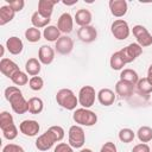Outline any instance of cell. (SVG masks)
<instances>
[{
	"instance_id": "obj_27",
	"label": "cell",
	"mask_w": 152,
	"mask_h": 152,
	"mask_svg": "<svg viewBox=\"0 0 152 152\" xmlns=\"http://www.w3.org/2000/svg\"><path fill=\"white\" fill-rule=\"evenodd\" d=\"M28 112L31 114H39L44 108V102L39 97H31L28 101Z\"/></svg>"
},
{
	"instance_id": "obj_18",
	"label": "cell",
	"mask_w": 152,
	"mask_h": 152,
	"mask_svg": "<svg viewBox=\"0 0 152 152\" xmlns=\"http://www.w3.org/2000/svg\"><path fill=\"white\" fill-rule=\"evenodd\" d=\"M97 100L102 106H112L115 101V93L109 88H102L97 93Z\"/></svg>"
},
{
	"instance_id": "obj_46",
	"label": "cell",
	"mask_w": 152,
	"mask_h": 152,
	"mask_svg": "<svg viewBox=\"0 0 152 152\" xmlns=\"http://www.w3.org/2000/svg\"><path fill=\"white\" fill-rule=\"evenodd\" d=\"M151 152H152V150H151Z\"/></svg>"
},
{
	"instance_id": "obj_22",
	"label": "cell",
	"mask_w": 152,
	"mask_h": 152,
	"mask_svg": "<svg viewBox=\"0 0 152 152\" xmlns=\"http://www.w3.org/2000/svg\"><path fill=\"white\" fill-rule=\"evenodd\" d=\"M15 15V12L13 11V8L8 5H4L0 7V26H4L6 24H8L10 21L13 20Z\"/></svg>"
},
{
	"instance_id": "obj_44",
	"label": "cell",
	"mask_w": 152,
	"mask_h": 152,
	"mask_svg": "<svg viewBox=\"0 0 152 152\" xmlns=\"http://www.w3.org/2000/svg\"><path fill=\"white\" fill-rule=\"evenodd\" d=\"M80 152H93V151H91L90 148H82Z\"/></svg>"
},
{
	"instance_id": "obj_28",
	"label": "cell",
	"mask_w": 152,
	"mask_h": 152,
	"mask_svg": "<svg viewBox=\"0 0 152 152\" xmlns=\"http://www.w3.org/2000/svg\"><path fill=\"white\" fill-rule=\"evenodd\" d=\"M50 21H51V19H46V18L42 17L37 11L31 15V23H32L33 27H36V28L46 27V26H49Z\"/></svg>"
},
{
	"instance_id": "obj_32",
	"label": "cell",
	"mask_w": 152,
	"mask_h": 152,
	"mask_svg": "<svg viewBox=\"0 0 152 152\" xmlns=\"http://www.w3.org/2000/svg\"><path fill=\"white\" fill-rule=\"evenodd\" d=\"M11 81L15 84V86H25L28 83V77H27V74L19 70L18 72H15L12 77H11Z\"/></svg>"
},
{
	"instance_id": "obj_8",
	"label": "cell",
	"mask_w": 152,
	"mask_h": 152,
	"mask_svg": "<svg viewBox=\"0 0 152 152\" xmlns=\"http://www.w3.org/2000/svg\"><path fill=\"white\" fill-rule=\"evenodd\" d=\"M133 36L137 39V43L141 46V48H147L150 45H152V34L147 31V28L142 25H135L132 28Z\"/></svg>"
},
{
	"instance_id": "obj_43",
	"label": "cell",
	"mask_w": 152,
	"mask_h": 152,
	"mask_svg": "<svg viewBox=\"0 0 152 152\" xmlns=\"http://www.w3.org/2000/svg\"><path fill=\"white\" fill-rule=\"evenodd\" d=\"M63 4H64V5H75V4H77V0H74V1H71V2H68V1H63Z\"/></svg>"
},
{
	"instance_id": "obj_25",
	"label": "cell",
	"mask_w": 152,
	"mask_h": 152,
	"mask_svg": "<svg viewBox=\"0 0 152 152\" xmlns=\"http://www.w3.org/2000/svg\"><path fill=\"white\" fill-rule=\"evenodd\" d=\"M120 80L128 82L133 86H137V83L139 81V76H138L137 71L133 69H122L120 72Z\"/></svg>"
},
{
	"instance_id": "obj_11",
	"label": "cell",
	"mask_w": 152,
	"mask_h": 152,
	"mask_svg": "<svg viewBox=\"0 0 152 152\" xmlns=\"http://www.w3.org/2000/svg\"><path fill=\"white\" fill-rule=\"evenodd\" d=\"M40 126L36 120H24L19 125V131L26 137H34L38 134Z\"/></svg>"
},
{
	"instance_id": "obj_7",
	"label": "cell",
	"mask_w": 152,
	"mask_h": 152,
	"mask_svg": "<svg viewBox=\"0 0 152 152\" xmlns=\"http://www.w3.org/2000/svg\"><path fill=\"white\" fill-rule=\"evenodd\" d=\"M58 139L56 137V134L53 133V131L49 127V129L46 132H44L43 134H40L37 140H36V147L39 151H48L50 150L55 142H57Z\"/></svg>"
},
{
	"instance_id": "obj_38",
	"label": "cell",
	"mask_w": 152,
	"mask_h": 152,
	"mask_svg": "<svg viewBox=\"0 0 152 152\" xmlns=\"http://www.w3.org/2000/svg\"><path fill=\"white\" fill-rule=\"evenodd\" d=\"M1 152H25L24 148L20 146V145H17V144H7L4 146L2 151Z\"/></svg>"
},
{
	"instance_id": "obj_29",
	"label": "cell",
	"mask_w": 152,
	"mask_h": 152,
	"mask_svg": "<svg viewBox=\"0 0 152 152\" xmlns=\"http://www.w3.org/2000/svg\"><path fill=\"white\" fill-rule=\"evenodd\" d=\"M137 137L141 142H148L152 140V128L148 126H141L138 132H137Z\"/></svg>"
},
{
	"instance_id": "obj_31",
	"label": "cell",
	"mask_w": 152,
	"mask_h": 152,
	"mask_svg": "<svg viewBox=\"0 0 152 152\" xmlns=\"http://www.w3.org/2000/svg\"><path fill=\"white\" fill-rule=\"evenodd\" d=\"M137 89L140 94H150L152 91V83L147 80V77L139 78L137 83Z\"/></svg>"
},
{
	"instance_id": "obj_24",
	"label": "cell",
	"mask_w": 152,
	"mask_h": 152,
	"mask_svg": "<svg viewBox=\"0 0 152 152\" xmlns=\"http://www.w3.org/2000/svg\"><path fill=\"white\" fill-rule=\"evenodd\" d=\"M40 64H42V63H40L39 59H37V58H30V59H27V62L25 63L26 74L31 75L32 77H33V76H38V74L40 72V69H42Z\"/></svg>"
},
{
	"instance_id": "obj_2",
	"label": "cell",
	"mask_w": 152,
	"mask_h": 152,
	"mask_svg": "<svg viewBox=\"0 0 152 152\" xmlns=\"http://www.w3.org/2000/svg\"><path fill=\"white\" fill-rule=\"evenodd\" d=\"M56 101L62 108L66 110H74L78 104V97L75 95V93L71 89H68V88H63L57 91Z\"/></svg>"
},
{
	"instance_id": "obj_17",
	"label": "cell",
	"mask_w": 152,
	"mask_h": 152,
	"mask_svg": "<svg viewBox=\"0 0 152 152\" xmlns=\"http://www.w3.org/2000/svg\"><path fill=\"white\" fill-rule=\"evenodd\" d=\"M38 59L44 65L51 64L55 59V50L49 45H42L38 51Z\"/></svg>"
},
{
	"instance_id": "obj_34",
	"label": "cell",
	"mask_w": 152,
	"mask_h": 152,
	"mask_svg": "<svg viewBox=\"0 0 152 152\" xmlns=\"http://www.w3.org/2000/svg\"><path fill=\"white\" fill-rule=\"evenodd\" d=\"M134 137H135V133L131 128H122L119 132V140L122 142H126V144L133 141Z\"/></svg>"
},
{
	"instance_id": "obj_6",
	"label": "cell",
	"mask_w": 152,
	"mask_h": 152,
	"mask_svg": "<svg viewBox=\"0 0 152 152\" xmlns=\"http://www.w3.org/2000/svg\"><path fill=\"white\" fill-rule=\"evenodd\" d=\"M110 32L118 40H125L128 38L131 30L128 26V23L124 19H116L110 25Z\"/></svg>"
},
{
	"instance_id": "obj_21",
	"label": "cell",
	"mask_w": 152,
	"mask_h": 152,
	"mask_svg": "<svg viewBox=\"0 0 152 152\" xmlns=\"http://www.w3.org/2000/svg\"><path fill=\"white\" fill-rule=\"evenodd\" d=\"M74 19H75L76 24L82 27V26H88V25H90L91 19H93V15H91V13H90L89 10H87V8H81V10H78V11L76 12Z\"/></svg>"
},
{
	"instance_id": "obj_19",
	"label": "cell",
	"mask_w": 152,
	"mask_h": 152,
	"mask_svg": "<svg viewBox=\"0 0 152 152\" xmlns=\"http://www.w3.org/2000/svg\"><path fill=\"white\" fill-rule=\"evenodd\" d=\"M6 48H7L10 53L19 55V53H21V51L24 49V44H23V40L20 38L12 36L6 40Z\"/></svg>"
},
{
	"instance_id": "obj_13",
	"label": "cell",
	"mask_w": 152,
	"mask_h": 152,
	"mask_svg": "<svg viewBox=\"0 0 152 152\" xmlns=\"http://www.w3.org/2000/svg\"><path fill=\"white\" fill-rule=\"evenodd\" d=\"M19 70L20 69H19V66L15 62H13L10 58H5V57L1 58V61H0V71H1L2 75H5L6 77H8L11 80V77L15 72H18Z\"/></svg>"
},
{
	"instance_id": "obj_36",
	"label": "cell",
	"mask_w": 152,
	"mask_h": 152,
	"mask_svg": "<svg viewBox=\"0 0 152 152\" xmlns=\"http://www.w3.org/2000/svg\"><path fill=\"white\" fill-rule=\"evenodd\" d=\"M1 132H2L4 138L7 139V140H13L18 137V128H17L15 125H12V126H10L5 129H1Z\"/></svg>"
},
{
	"instance_id": "obj_9",
	"label": "cell",
	"mask_w": 152,
	"mask_h": 152,
	"mask_svg": "<svg viewBox=\"0 0 152 152\" xmlns=\"http://www.w3.org/2000/svg\"><path fill=\"white\" fill-rule=\"evenodd\" d=\"M119 52L121 53L124 61L127 64V63H131L134 59H137L142 53V48L138 43H131L127 46H125L124 49H121Z\"/></svg>"
},
{
	"instance_id": "obj_35",
	"label": "cell",
	"mask_w": 152,
	"mask_h": 152,
	"mask_svg": "<svg viewBox=\"0 0 152 152\" xmlns=\"http://www.w3.org/2000/svg\"><path fill=\"white\" fill-rule=\"evenodd\" d=\"M28 86H30V88H31L32 90L38 91V90H42V89H43V87H44V81H43V78H42L40 76H33V77L30 78Z\"/></svg>"
},
{
	"instance_id": "obj_15",
	"label": "cell",
	"mask_w": 152,
	"mask_h": 152,
	"mask_svg": "<svg viewBox=\"0 0 152 152\" xmlns=\"http://www.w3.org/2000/svg\"><path fill=\"white\" fill-rule=\"evenodd\" d=\"M109 10L112 15L116 18H121L127 13L128 6L126 0H110L109 1Z\"/></svg>"
},
{
	"instance_id": "obj_26",
	"label": "cell",
	"mask_w": 152,
	"mask_h": 152,
	"mask_svg": "<svg viewBox=\"0 0 152 152\" xmlns=\"http://www.w3.org/2000/svg\"><path fill=\"white\" fill-rule=\"evenodd\" d=\"M109 64H110V68L113 70H122L124 66L126 65V62L124 61L121 53L119 51L114 52L112 56H110V59H109Z\"/></svg>"
},
{
	"instance_id": "obj_12",
	"label": "cell",
	"mask_w": 152,
	"mask_h": 152,
	"mask_svg": "<svg viewBox=\"0 0 152 152\" xmlns=\"http://www.w3.org/2000/svg\"><path fill=\"white\" fill-rule=\"evenodd\" d=\"M56 51L59 55H69L74 49V40L69 36H61V38L56 42Z\"/></svg>"
},
{
	"instance_id": "obj_20",
	"label": "cell",
	"mask_w": 152,
	"mask_h": 152,
	"mask_svg": "<svg viewBox=\"0 0 152 152\" xmlns=\"http://www.w3.org/2000/svg\"><path fill=\"white\" fill-rule=\"evenodd\" d=\"M133 90H134V86L128 82L119 80L115 84V94L119 95L120 97H129L133 94Z\"/></svg>"
},
{
	"instance_id": "obj_3",
	"label": "cell",
	"mask_w": 152,
	"mask_h": 152,
	"mask_svg": "<svg viewBox=\"0 0 152 152\" xmlns=\"http://www.w3.org/2000/svg\"><path fill=\"white\" fill-rule=\"evenodd\" d=\"M74 121L78 126H94L97 122V115L89 108H77L72 114Z\"/></svg>"
},
{
	"instance_id": "obj_41",
	"label": "cell",
	"mask_w": 152,
	"mask_h": 152,
	"mask_svg": "<svg viewBox=\"0 0 152 152\" xmlns=\"http://www.w3.org/2000/svg\"><path fill=\"white\" fill-rule=\"evenodd\" d=\"M132 152H151V148L145 142H141V144H138L135 145L133 148H132Z\"/></svg>"
},
{
	"instance_id": "obj_40",
	"label": "cell",
	"mask_w": 152,
	"mask_h": 152,
	"mask_svg": "<svg viewBox=\"0 0 152 152\" xmlns=\"http://www.w3.org/2000/svg\"><path fill=\"white\" fill-rule=\"evenodd\" d=\"M100 152H118V150H116V146H115L114 142L107 141V142H104V144L102 145Z\"/></svg>"
},
{
	"instance_id": "obj_37",
	"label": "cell",
	"mask_w": 152,
	"mask_h": 152,
	"mask_svg": "<svg viewBox=\"0 0 152 152\" xmlns=\"http://www.w3.org/2000/svg\"><path fill=\"white\" fill-rule=\"evenodd\" d=\"M7 5L11 6L13 8V11L17 13V12H20L24 8L25 1L24 0H7Z\"/></svg>"
},
{
	"instance_id": "obj_39",
	"label": "cell",
	"mask_w": 152,
	"mask_h": 152,
	"mask_svg": "<svg viewBox=\"0 0 152 152\" xmlns=\"http://www.w3.org/2000/svg\"><path fill=\"white\" fill-rule=\"evenodd\" d=\"M53 152H74V150H72V147L69 144H66V142H59L55 147Z\"/></svg>"
},
{
	"instance_id": "obj_23",
	"label": "cell",
	"mask_w": 152,
	"mask_h": 152,
	"mask_svg": "<svg viewBox=\"0 0 152 152\" xmlns=\"http://www.w3.org/2000/svg\"><path fill=\"white\" fill-rule=\"evenodd\" d=\"M43 37L48 40V42H57L61 38V31L58 30L57 26L53 25H49L44 28L43 31Z\"/></svg>"
},
{
	"instance_id": "obj_4",
	"label": "cell",
	"mask_w": 152,
	"mask_h": 152,
	"mask_svg": "<svg viewBox=\"0 0 152 152\" xmlns=\"http://www.w3.org/2000/svg\"><path fill=\"white\" fill-rule=\"evenodd\" d=\"M86 142V133L82 126L72 125L68 132V144L72 148H81Z\"/></svg>"
},
{
	"instance_id": "obj_30",
	"label": "cell",
	"mask_w": 152,
	"mask_h": 152,
	"mask_svg": "<svg viewBox=\"0 0 152 152\" xmlns=\"http://www.w3.org/2000/svg\"><path fill=\"white\" fill-rule=\"evenodd\" d=\"M40 37H42V32L39 31V28H36L33 26L26 28V31H25V38L30 43H37V42H39L40 40Z\"/></svg>"
},
{
	"instance_id": "obj_1",
	"label": "cell",
	"mask_w": 152,
	"mask_h": 152,
	"mask_svg": "<svg viewBox=\"0 0 152 152\" xmlns=\"http://www.w3.org/2000/svg\"><path fill=\"white\" fill-rule=\"evenodd\" d=\"M5 99L10 102L12 110L17 114H25L28 112V102L25 100L21 90L15 86H10L5 89Z\"/></svg>"
},
{
	"instance_id": "obj_16",
	"label": "cell",
	"mask_w": 152,
	"mask_h": 152,
	"mask_svg": "<svg viewBox=\"0 0 152 152\" xmlns=\"http://www.w3.org/2000/svg\"><path fill=\"white\" fill-rule=\"evenodd\" d=\"M56 4H58V0H39L37 12L46 19H51V14L53 12V6Z\"/></svg>"
},
{
	"instance_id": "obj_5",
	"label": "cell",
	"mask_w": 152,
	"mask_h": 152,
	"mask_svg": "<svg viewBox=\"0 0 152 152\" xmlns=\"http://www.w3.org/2000/svg\"><path fill=\"white\" fill-rule=\"evenodd\" d=\"M78 103L82 106V108H90L95 103V99L97 97V94L95 93V89L91 86H83L78 91Z\"/></svg>"
},
{
	"instance_id": "obj_45",
	"label": "cell",
	"mask_w": 152,
	"mask_h": 152,
	"mask_svg": "<svg viewBox=\"0 0 152 152\" xmlns=\"http://www.w3.org/2000/svg\"><path fill=\"white\" fill-rule=\"evenodd\" d=\"M0 49H1V55H0V56L4 58V52H5V49H4V46H2V45L0 46Z\"/></svg>"
},
{
	"instance_id": "obj_10",
	"label": "cell",
	"mask_w": 152,
	"mask_h": 152,
	"mask_svg": "<svg viewBox=\"0 0 152 152\" xmlns=\"http://www.w3.org/2000/svg\"><path fill=\"white\" fill-rule=\"evenodd\" d=\"M77 37L83 43H93L97 38V31L94 26H82L77 31Z\"/></svg>"
},
{
	"instance_id": "obj_33",
	"label": "cell",
	"mask_w": 152,
	"mask_h": 152,
	"mask_svg": "<svg viewBox=\"0 0 152 152\" xmlns=\"http://www.w3.org/2000/svg\"><path fill=\"white\" fill-rule=\"evenodd\" d=\"M12 125H14L12 114H10L6 110L1 112L0 113V128L1 129H5V128H7V127H10Z\"/></svg>"
},
{
	"instance_id": "obj_42",
	"label": "cell",
	"mask_w": 152,
	"mask_h": 152,
	"mask_svg": "<svg viewBox=\"0 0 152 152\" xmlns=\"http://www.w3.org/2000/svg\"><path fill=\"white\" fill-rule=\"evenodd\" d=\"M146 77H147V80L152 83V64H151V65L148 66V69H147V76H146Z\"/></svg>"
},
{
	"instance_id": "obj_14",
	"label": "cell",
	"mask_w": 152,
	"mask_h": 152,
	"mask_svg": "<svg viewBox=\"0 0 152 152\" xmlns=\"http://www.w3.org/2000/svg\"><path fill=\"white\" fill-rule=\"evenodd\" d=\"M57 27L62 33H65V34L70 33L74 28V19H72L71 14L66 13V12L61 14V17L57 20Z\"/></svg>"
}]
</instances>
